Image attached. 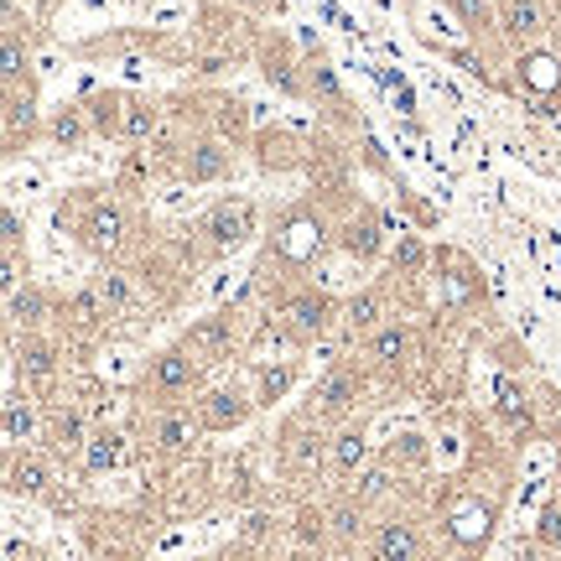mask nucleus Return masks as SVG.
Masks as SVG:
<instances>
[{
  "label": "nucleus",
  "mask_w": 561,
  "mask_h": 561,
  "mask_svg": "<svg viewBox=\"0 0 561 561\" xmlns=\"http://www.w3.org/2000/svg\"><path fill=\"white\" fill-rule=\"evenodd\" d=\"M344 245H349V255L370 260L379 250V229H374V219H353L349 229H344Z\"/></svg>",
  "instance_id": "33"
},
{
  "label": "nucleus",
  "mask_w": 561,
  "mask_h": 561,
  "mask_svg": "<svg viewBox=\"0 0 561 561\" xmlns=\"http://www.w3.org/2000/svg\"><path fill=\"white\" fill-rule=\"evenodd\" d=\"M265 84H276L280 94H302L307 78L297 73V63L291 58H276V52H265Z\"/></svg>",
  "instance_id": "31"
},
{
  "label": "nucleus",
  "mask_w": 561,
  "mask_h": 561,
  "mask_svg": "<svg viewBox=\"0 0 561 561\" xmlns=\"http://www.w3.org/2000/svg\"><path fill=\"white\" fill-rule=\"evenodd\" d=\"M291 379H297V364H291V359H280V364H265V370H260V390H255V400H260V406L280 400L286 390H291Z\"/></svg>",
  "instance_id": "30"
},
{
  "label": "nucleus",
  "mask_w": 561,
  "mask_h": 561,
  "mask_svg": "<svg viewBox=\"0 0 561 561\" xmlns=\"http://www.w3.org/2000/svg\"><path fill=\"white\" fill-rule=\"evenodd\" d=\"M260 229V209L250 203V198H219L209 209V219H203V234H209L213 250H239V245H250Z\"/></svg>",
  "instance_id": "3"
},
{
  "label": "nucleus",
  "mask_w": 561,
  "mask_h": 561,
  "mask_svg": "<svg viewBox=\"0 0 561 561\" xmlns=\"http://www.w3.org/2000/svg\"><path fill=\"white\" fill-rule=\"evenodd\" d=\"M416 344L421 338L411 323H385L364 338V359H370V370H379V374H400L416 359Z\"/></svg>",
  "instance_id": "7"
},
{
  "label": "nucleus",
  "mask_w": 561,
  "mask_h": 561,
  "mask_svg": "<svg viewBox=\"0 0 561 561\" xmlns=\"http://www.w3.org/2000/svg\"><path fill=\"white\" fill-rule=\"evenodd\" d=\"M94 280H99V291H104V302H110L115 317H136L140 302H146V297H140V286L125 276V271H104V276H94Z\"/></svg>",
  "instance_id": "23"
},
{
  "label": "nucleus",
  "mask_w": 561,
  "mask_h": 561,
  "mask_svg": "<svg viewBox=\"0 0 561 561\" xmlns=\"http://www.w3.org/2000/svg\"><path fill=\"white\" fill-rule=\"evenodd\" d=\"M333 520V536H344V540H359V531H364V504L353 499V504H344L338 514H327Z\"/></svg>",
  "instance_id": "35"
},
{
  "label": "nucleus",
  "mask_w": 561,
  "mask_h": 561,
  "mask_svg": "<svg viewBox=\"0 0 561 561\" xmlns=\"http://www.w3.org/2000/svg\"><path fill=\"white\" fill-rule=\"evenodd\" d=\"M229 166H234L229 140H224V136H203V140H192V146H187L183 177H187V183H219Z\"/></svg>",
  "instance_id": "13"
},
{
  "label": "nucleus",
  "mask_w": 561,
  "mask_h": 561,
  "mask_svg": "<svg viewBox=\"0 0 561 561\" xmlns=\"http://www.w3.org/2000/svg\"><path fill=\"white\" fill-rule=\"evenodd\" d=\"M78 458H84V467H89V473H115V467L125 463V437H120V432H110V426H94L89 447H84Z\"/></svg>",
  "instance_id": "19"
},
{
  "label": "nucleus",
  "mask_w": 561,
  "mask_h": 561,
  "mask_svg": "<svg viewBox=\"0 0 561 561\" xmlns=\"http://www.w3.org/2000/svg\"><path fill=\"white\" fill-rule=\"evenodd\" d=\"M89 130L94 125H89V110H84V104H63V110L52 115V125H47V136L58 140V146H78Z\"/></svg>",
  "instance_id": "27"
},
{
  "label": "nucleus",
  "mask_w": 561,
  "mask_h": 561,
  "mask_svg": "<svg viewBox=\"0 0 561 561\" xmlns=\"http://www.w3.org/2000/svg\"><path fill=\"white\" fill-rule=\"evenodd\" d=\"M344 327H349L353 338H370L374 327H385V297L379 291H359V297H349V307H344Z\"/></svg>",
  "instance_id": "20"
},
{
  "label": "nucleus",
  "mask_w": 561,
  "mask_h": 561,
  "mask_svg": "<svg viewBox=\"0 0 561 561\" xmlns=\"http://www.w3.org/2000/svg\"><path fill=\"white\" fill-rule=\"evenodd\" d=\"M327 442L333 437H323V421L312 416V411H302V416L286 421V437H280V452H286V463L302 467V473H312V467L327 458Z\"/></svg>",
  "instance_id": "10"
},
{
  "label": "nucleus",
  "mask_w": 561,
  "mask_h": 561,
  "mask_svg": "<svg viewBox=\"0 0 561 561\" xmlns=\"http://www.w3.org/2000/svg\"><path fill=\"white\" fill-rule=\"evenodd\" d=\"M11 494H26V499H42L47 484H52V467L37 452H11V473H5Z\"/></svg>",
  "instance_id": "16"
},
{
  "label": "nucleus",
  "mask_w": 561,
  "mask_h": 561,
  "mask_svg": "<svg viewBox=\"0 0 561 561\" xmlns=\"http://www.w3.org/2000/svg\"><path fill=\"white\" fill-rule=\"evenodd\" d=\"M5 317H11V327H16V333H37V327H42V317H47V297L42 291H37V286H16V291H5Z\"/></svg>",
  "instance_id": "21"
},
{
  "label": "nucleus",
  "mask_w": 561,
  "mask_h": 561,
  "mask_svg": "<svg viewBox=\"0 0 561 561\" xmlns=\"http://www.w3.org/2000/svg\"><path fill=\"white\" fill-rule=\"evenodd\" d=\"M63 370V359H58V338H47V333H26L22 344H16V374L26 379V390H47L52 379Z\"/></svg>",
  "instance_id": "11"
},
{
  "label": "nucleus",
  "mask_w": 561,
  "mask_h": 561,
  "mask_svg": "<svg viewBox=\"0 0 561 561\" xmlns=\"http://www.w3.org/2000/svg\"><path fill=\"white\" fill-rule=\"evenodd\" d=\"M198 416L192 411H162L157 416V432H151V442L162 447V452H187V447L198 442Z\"/></svg>",
  "instance_id": "17"
},
{
  "label": "nucleus",
  "mask_w": 561,
  "mask_h": 561,
  "mask_svg": "<svg viewBox=\"0 0 561 561\" xmlns=\"http://www.w3.org/2000/svg\"><path fill=\"white\" fill-rule=\"evenodd\" d=\"M183 349L203 364V370H213V364H224V359H234V349H239V317L234 312H213V317H198V323L183 333Z\"/></svg>",
  "instance_id": "5"
},
{
  "label": "nucleus",
  "mask_w": 561,
  "mask_h": 561,
  "mask_svg": "<svg viewBox=\"0 0 561 561\" xmlns=\"http://www.w3.org/2000/svg\"><path fill=\"white\" fill-rule=\"evenodd\" d=\"M0 84H5V94H16L22 84L32 89V58L22 52L16 32H5V42H0Z\"/></svg>",
  "instance_id": "25"
},
{
  "label": "nucleus",
  "mask_w": 561,
  "mask_h": 561,
  "mask_svg": "<svg viewBox=\"0 0 561 561\" xmlns=\"http://www.w3.org/2000/svg\"><path fill=\"white\" fill-rule=\"evenodd\" d=\"M494 26L514 47H536L551 32V11H546V0H499L494 5Z\"/></svg>",
  "instance_id": "8"
},
{
  "label": "nucleus",
  "mask_w": 561,
  "mask_h": 561,
  "mask_svg": "<svg viewBox=\"0 0 561 561\" xmlns=\"http://www.w3.org/2000/svg\"><path fill=\"white\" fill-rule=\"evenodd\" d=\"M89 437H94V426L78 406H58V411H52V447H58V452H84Z\"/></svg>",
  "instance_id": "18"
},
{
  "label": "nucleus",
  "mask_w": 561,
  "mask_h": 561,
  "mask_svg": "<svg viewBox=\"0 0 561 561\" xmlns=\"http://www.w3.org/2000/svg\"><path fill=\"white\" fill-rule=\"evenodd\" d=\"M234 5H250V11H260V5H265V0H234Z\"/></svg>",
  "instance_id": "38"
},
{
  "label": "nucleus",
  "mask_w": 561,
  "mask_h": 561,
  "mask_svg": "<svg viewBox=\"0 0 561 561\" xmlns=\"http://www.w3.org/2000/svg\"><path fill=\"white\" fill-rule=\"evenodd\" d=\"M157 130H162V110H157V99H130V94H125L120 136H125V140H151Z\"/></svg>",
  "instance_id": "22"
},
{
  "label": "nucleus",
  "mask_w": 561,
  "mask_h": 561,
  "mask_svg": "<svg viewBox=\"0 0 561 561\" xmlns=\"http://www.w3.org/2000/svg\"><path fill=\"white\" fill-rule=\"evenodd\" d=\"M32 432H37V411H32L22 396H11L5 400V447L22 452V447L32 442Z\"/></svg>",
  "instance_id": "26"
},
{
  "label": "nucleus",
  "mask_w": 561,
  "mask_h": 561,
  "mask_svg": "<svg viewBox=\"0 0 561 561\" xmlns=\"http://www.w3.org/2000/svg\"><path fill=\"white\" fill-rule=\"evenodd\" d=\"M540 540H546V546H557V551H561V504H557V510H546V514H540Z\"/></svg>",
  "instance_id": "36"
},
{
  "label": "nucleus",
  "mask_w": 561,
  "mask_h": 561,
  "mask_svg": "<svg viewBox=\"0 0 561 561\" xmlns=\"http://www.w3.org/2000/svg\"><path fill=\"white\" fill-rule=\"evenodd\" d=\"M115 312H110V302H104V291H99V280H89V286H78L68 302H63V323L73 327V333H99V327L110 323Z\"/></svg>",
  "instance_id": "14"
},
{
  "label": "nucleus",
  "mask_w": 561,
  "mask_h": 561,
  "mask_svg": "<svg viewBox=\"0 0 561 561\" xmlns=\"http://www.w3.org/2000/svg\"><path fill=\"white\" fill-rule=\"evenodd\" d=\"M84 110H89V125L99 130V136H110V130L120 136V115H125V94H94V99L84 104Z\"/></svg>",
  "instance_id": "28"
},
{
  "label": "nucleus",
  "mask_w": 561,
  "mask_h": 561,
  "mask_svg": "<svg viewBox=\"0 0 561 561\" xmlns=\"http://www.w3.org/2000/svg\"><path fill=\"white\" fill-rule=\"evenodd\" d=\"M364 396V374L353 370V364H333V370L312 385V396H307V411L317 421H344L359 406Z\"/></svg>",
  "instance_id": "4"
},
{
  "label": "nucleus",
  "mask_w": 561,
  "mask_h": 561,
  "mask_svg": "<svg viewBox=\"0 0 561 561\" xmlns=\"http://www.w3.org/2000/svg\"><path fill=\"white\" fill-rule=\"evenodd\" d=\"M396 260L406 265V271H421V245H416V239H406V245L396 250Z\"/></svg>",
  "instance_id": "37"
},
{
  "label": "nucleus",
  "mask_w": 561,
  "mask_h": 561,
  "mask_svg": "<svg viewBox=\"0 0 561 561\" xmlns=\"http://www.w3.org/2000/svg\"><path fill=\"white\" fill-rule=\"evenodd\" d=\"M32 130H37V104H32V89L5 94V146L16 151V146H22V136H32Z\"/></svg>",
  "instance_id": "24"
},
{
  "label": "nucleus",
  "mask_w": 561,
  "mask_h": 561,
  "mask_svg": "<svg viewBox=\"0 0 561 561\" xmlns=\"http://www.w3.org/2000/svg\"><path fill=\"white\" fill-rule=\"evenodd\" d=\"M219 125H224V140L245 136V130H250V104H239V99H219Z\"/></svg>",
  "instance_id": "34"
},
{
  "label": "nucleus",
  "mask_w": 561,
  "mask_h": 561,
  "mask_svg": "<svg viewBox=\"0 0 561 561\" xmlns=\"http://www.w3.org/2000/svg\"><path fill=\"white\" fill-rule=\"evenodd\" d=\"M78 234H84V245H89L94 255H104V260L120 255V250L130 245V209L115 203V198H99V203H89Z\"/></svg>",
  "instance_id": "6"
},
{
  "label": "nucleus",
  "mask_w": 561,
  "mask_h": 561,
  "mask_svg": "<svg viewBox=\"0 0 561 561\" xmlns=\"http://www.w3.org/2000/svg\"><path fill=\"white\" fill-rule=\"evenodd\" d=\"M374 561H421V531L416 520H406V514H390V520H379V531H374Z\"/></svg>",
  "instance_id": "12"
},
{
  "label": "nucleus",
  "mask_w": 561,
  "mask_h": 561,
  "mask_svg": "<svg viewBox=\"0 0 561 561\" xmlns=\"http://www.w3.org/2000/svg\"><path fill=\"white\" fill-rule=\"evenodd\" d=\"M447 5H452V16H458L463 32H473V37H484V32L494 26V11L484 5V0H447Z\"/></svg>",
  "instance_id": "32"
},
{
  "label": "nucleus",
  "mask_w": 561,
  "mask_h": 561,
  "mask_svg": "<svg viewBox=\"0 0 561 561\" xmlns=\"http://www.w3.org/2000/svg\"><path fill=\"white\" fill-rule=\"evenodd\" d=\"M302 78H307V89L323 94L327 104H344V89H338V78H333V68H327L323 52H312V58L302 63Z\"/></svg>",
  "instance_id": "29"
},
{
  "label": "nucleus",
  "mask_w": 561,
  "mask_h": 561,
  "mask_svg": "<svg viewBox=\"0 0 561 561\" xmlns=\"http://www.w3.org/2000/svg\"><path fill=\"white\" fill-rule=\"evenodd\" d=\"M364 463H370V437H364V426H338L333 442H327V467H333L338 478H353Z\"/></svg>",
  "instance_id": "15"
},
{
  "label": "nucleus",
  "mask_w": 561,
  "mask_h": 561,
  "mask_svg": "<svg viewBox=\"0 0 561 561\" xmlns=\"http://www.w3.org/2000/svg\"><path fill=\"white\" fill-rule=\"evenodd\" d=\"M198 385H203V364H198L183 344H177V349H162L151 364H146V374H140V390L157 400L162 411H177Z\"/></svg>",
  "instance_id": "1"
},
{
  "label": "nucleus",
  "mask_w": 561,
  "mask_h": 561,
  "mask_svg": "<svg viewBox=\"0 0 561 561\" xmlns=\"http://www.w3.org/2000/svg\"><path fill=\"white\" fill-rule=\"evenodd\" d=\"M260 400L245 396V390H229V385H219V390H203L198 396V426L203 432H234V426H245L250 411H255Z\"/></svg>",
  "instance_id": "9"
},
{
  "label": "nucleus",
  "mask_w": 561,
  "mask_h": 561,
  "mask_svg": "<svg viewBox=\"0 0 561 561\" xmlns=\"http://www.w3.org/2000/svg\"><path fill=\"white\" fill-rule=\"evenodd\" d=\"M333 323H338V302H333L327 291H317V286L291 291V297L271 312V327H276V333H286L291 344H317Z\"/></svg>",
  "instance_id": "2"
}]
</instances>
